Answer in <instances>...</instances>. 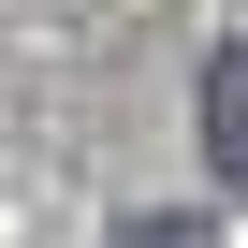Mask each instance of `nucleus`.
<instances>
[{"label":"nucleus","instance_id":"f257e3e1","mask_svg":"<svg viewBox=\"0 0 248 248\" xmlns=\"http://www.w3.org/2000/svg\"><path fill=\"white\" fill-rule=\"evenodd\" d=\"M204 161L219 190H248V44H204Z\"/></svg>","mask_w":248,"mask_h":248}]
</instances>
